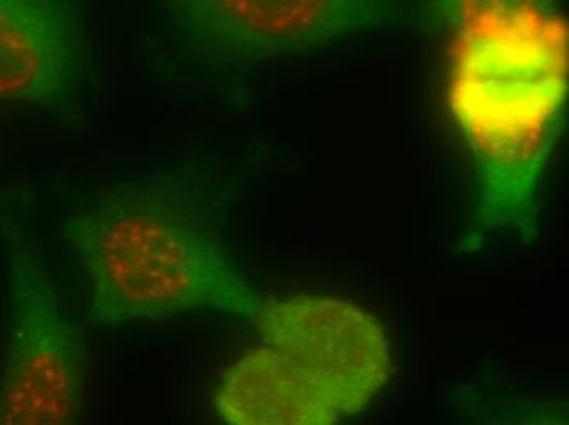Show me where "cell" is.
I'll use <instances>...</instances> for the list:
<instances>
[{
	"mask_svg": "<svg viewBox=\"0 0 569 425\" xmlns=\"http://www.w3.org/2000/svg\"><path fill=\"white\" fill-rule=\"evenodd\" d=\"M89 282V324L190 313L251 320L262 295L232 261L192 178L162 165L86 199L61 223Z\"/></svg>",
	"mask_w": 569,
	"mask_h": 425,
	"instance_id": "2",
	"label": "cell"
},
{
	"mask_svg": "<svg viewBox=\"0 0 569 425\" xmlns=\"http://www.w3.org/2000/svg\"><path fill=\"white\" fill-rule=\"evenodd\" d=\"M177 38L223 65L316 53L390 30L401 0H154Z\"/></svg>",
	"mask_w": 569,
	"mask_h": 425,
	"instance_id": "5",
	"label": "cell"
},
{
	"mask_svg": "<svg viewBox=\"0 0 569 425\" xmlns=\"http://www.w3.org/2000/svg\"><path fill=\"white\" fill-rule=\"evenodd\" d=\"M92 0H0V103L68 109L93 78Z\"/></svg>",
	"mask_w": 569,
	"mask_h": 425,
	"instance_id": "6",
	"label": "cell"
},
{
	"mask_svg": "<svg viewBox=\"0 0 569 425\" xmlns=\"http://www.w3.org/2000/svg\"><path fill=\"white\" fill-rule=\"evenodd\" d=\"M249 321L260 342L214 386L221 423L331 425L359 416L390 382V342L356 304L293 295L266 300Z\"/></svg>",
	"mask_w": 569,
	"mask_h": 425,
	"instance_id": "3",
	"label": "cell"
},
{
	"mask_svg": "<svg viewBox=\"0 0 569 425\" xmlns=\"http://www.w3.org/2000/svg\"><path fill=\"white\" fill-rule=\"evenodd\" d=\"M7 323L0 365V425L78 424L87 406L84 333L62 306L37 241L0 216Z\"/></svg>",
	"mask_w": 569,
	"mask_h": 425,
	"instance_id": "4",
	"label": "cell"
},
{
	"mask_svg": "<svg viewBox=\"0 0 569 425\" xmlns=\"http://www.w3.org/2000/svg\"><path fill=\"white\" fill-rule=\"evenodd\" d=\"M443 60L446 109L473 181L480 233L537 236L541 186L563 134L565 0H419Z\"/></svg>",
	"mask_w": 569,
	"mask_h": 425,
	"instance_id": "1",
	"label": "cell"
}]
</instances>
